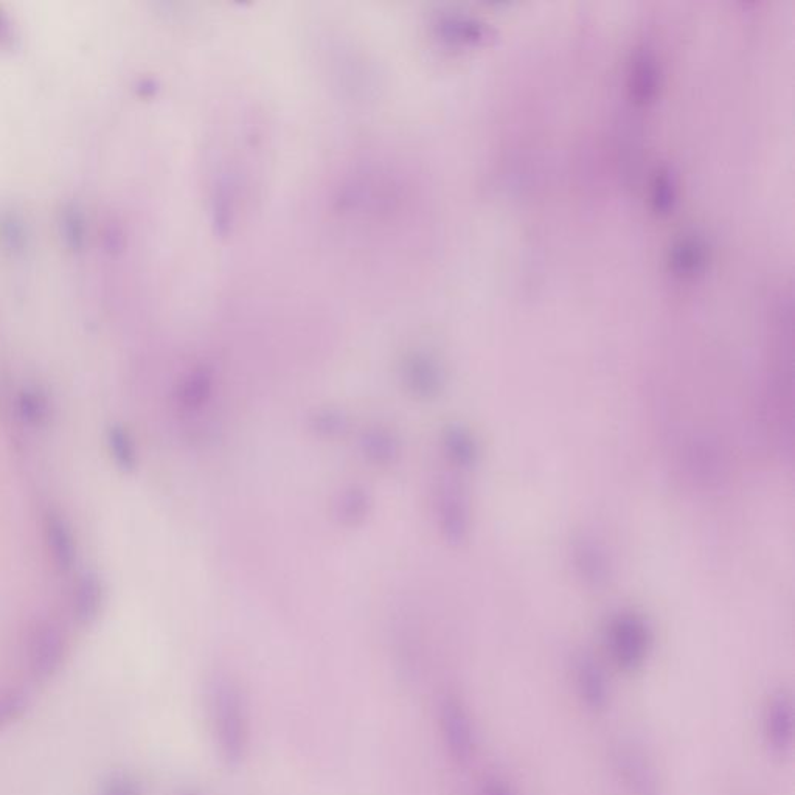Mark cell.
Segmentation results:
<instances>
[{"mask_svg":"<svg viewBox=\"0 0 795 795\" xmlns=\"http://www.w3.org/2000/svg\"><path fill=\"white\" fill-rule=\"evenodd\" d=\"M209 713L219 757L229 768H240L249 754V710L240 684L229 674H216L210 682Z\"/></svg>","mask_w":795,"mask_h":795,"instance_id":"obj_1","label":"cell"},{"mask_svg":"<svg viewBox=\"0 0 795 795\" xmlns=\"http://www.w3.org/2000/svg\"><path fill=\"white\" fill-rule=\"evenodd\" d=\"M609 654L620 670H640L653 648V631L643 615L622 611L609 620L606 628Z\"/></svg>","mask_w":795,"mask_h":795,"instance_id":"obj_2","label":"cell"},{"mask_svg":"<svg viewBox=\"0 0 795 795\" xmlns=\"http://www.w3.org/2000/svg\"><path fill=\"white\" fill-rule=\"evenodd\" d=\"M438 724L451 760L462 768L473 763L479 749V735L465 701L452 693L443 696L438 705Z\"/></svg>","mask_w":795,"mask_h":795,"instance_id":"obj_3","label":"cell"},{"mask_svg":"<svg viewBox=\"0 0 795 795\" xmlns=\"http://www.w3.org/2000/svg\"><path fill=\"white\" fill-rule=\"evenodd\" d=\"M435 518L449 546H463L471 532V502L462 480L443 476L435 487Z\"/></svg>","mask_w":795,"mask_h":795,"instance_id":"obj_4","label":"cell"},{"mask_svg":"<svg viewBox=\"0 0 795 795\" xmlns=\"http://www.w3.org/2000/svg\"><path fill=\"white\" fill-rule=\"evenodd\" d=\"M612 768L629 795H662V780L653 758L639 743L620 740L612 746Z\"/></svg>","mask_w":795,"mask_h":795,"instance_id":"obj_5","label":"cell"},{"mask_svg":"<svg viewBox=\"0 0 795 795\" xmlns=\"http://www.w3.org/2000/svg\"><path fill=\"white\" fill-rule=\"evenodd\" d=\"M764 743L775 757H788L794 747V699L788 690H777L769 696L761 715Z\"/></svg>","mask_w":795,"mask_h":795,"instance_id":"obj_6","label":"cell"},{"mask_svg":"<svg viewBox=\"0 0 795 795\" xmlns=\"http://www.w3.org/2000/svg\"><path fill=\"white\" fill-rule=\"evenodd\" d=\"M573 682L578 698L591 712H605L611 704V682L603 665L592 654L581 653L573 662Z\"/></svg>","mask_w":795,"mask_h":795,"instance_id":"obj_7","label":"cell"},{"mask_svg":"<svg viewBox=\"0 0 795 795\" xmlns=\"http://www.w3.org/2000/svg\"><path fill=\"white\" fill-rule=\"evenodd\" d=\"M401 381L404 390L420 401L435 400L446 387L445 372L441 365L431 356L421 353H415L403 362Z\"/></svg>","mask_w":795,"mask_h":795,"instance_id":"obj_8","label":"cell"},{"mask_svg":"<svg viewBox=\"0 0 795 795\" xmlns=\"http://www.w3.org/2000/svg\"><path fill=\"white\" fill-rule=\"evenodd\" d=\"M572 564L586 586L601 589L611 580V561L594 536L580 535L572 542Z\"/></svg>","mask_w":795,"mask_h":795,"instance_id":"obj_9","label":"cell"},{"mask_svg":"<svg viewBox=\"0 0 795 795\" xmlns=\"http://www.w3.org/2000/svg\"><path fill=\"white\" fill-rule=\"evenodd\" d=\"M441 449L452 468L471 471L480 459L479 441L463 424H449L441 434Z\"/></svg>","mask_w":795,"mask_h":795,"instance_id":"obj_10","label":"cell"},{"mask_svg":"<svg viewBox=\"0 0 795 795\" xmlns=\"http://www.w3.org/2000/svg\"><path fill=\"white\" fill-rule=\"evenodd\" d=\"M364 459L376 468H390L400 462L403 445L395 432L384 426L365 429L359 437Z\"/></svg>","mask_w":795,"mask_h":795,"instance_id":"obj_11","label":"cell"},{"mask_svg":"<svg viewBox=\"0 0 795 795\" xmlns=\"http://www.w3.org/2000/svg\"><path fill=\"white\" fill-rule=\"evenodd\" d=\"M373 496L362 485H348L334 500L333 514L344 527H359L372 514Z\"/></svg>","mask_w":795,"mask_h":795,"instance_id":"obj_12","label":"cell"},{"mask_svg":"<svg viewBox=\"0 0 795 795\" xmlns=\"http://www.w3.org/2000/svg\"><path fill=\"white\" fill-rule=\"evenodd\" d=\"M213 393V375L209 368H198L182 381L178 403L187 412H195L209 403Z\"/></svg>","mask_w":795,"mask_h":795,"instance_id":"obj_13","label":"cell"},{"mask_svg":"<svg viewBox=\"0 0 795 795\" xmlns=\"http://www.w3.org/2000/svg\"><path fill=\"white\" fill-rule=\"evenodd\" d=\"M308 426L322 440H337L350 431V418L337 407H320L309 415Z\"/></svg>","mask_w":795,"mask_h":795,"instance_id":"obj_14","label":"cell"},{"mask_svg":"<svg viewBox=\"0 0 795 795\" xmlns=\"http://www.w3.org/2000/svg\"><path fill=\"white\" fill-rule=\"evenodd\" d=\"M654 89H656V66L650 56L642 53L632 69V92L636 98L645 101L653 95Z\"/></svg>","mask_w":795,"mask_h":795,"instance_id":"obj_15","label":"cell"},{"mask_svg":"<svg viewBox=\"0 0 795 795\" xmlns=\"http://www.w3.org/2000/svg\"><path fill=\"white\" fill-rule=\"evenodd\" d=\"M111 448L114 451L115 459L123 468H134V465H136V449H134L132 440L126 432L120 431V429H115L112 432Z\"/></svg>","mask_w":795,"mask_h":795,"instance_id":"obj_16","label":"cell"},{"mask_svg":"<svg viewBox=\"0 0 795 795\" xmlns=\"http://www.w3.org/2000/svg\"><path fill=\"white\" fill-rule=\"evenodd\" d=\"M701 263V249L693 241L682 243L674 252V264L681 272H691Z\"/></svg>","mask_w":795,"mask_h":795,"instance_id":"obj_17","label":"cell"},{"mask_svg":"<svg viewBox=\"0 0 795 795\" xmlns=\"http://www.w3.org/2000/svg\"><path fill=\"white\" fill-rule=\"evenodd\" d=\"M476 795H519L518 789L502 775H488L483 778Z\"/></svg>","mask_w":795,"mask_h":795,"instance_id":"obj_18","label":"cell"},{"mask_svg":"<svg viewBox=\"0 0 795 795\" xmlns=\"http://www.w3.org/2000/svg\"><path fill=\"white\" fill-rule=\"evenodd\" d=\"M49 530H52V536H50V538L55 542L56 555L60 556L61 563H69L70 559H72V542L67 538L60 522L53 521L52 524L49 525Z\"/></svg>","mask_w":795,"mask_h":795,"instance_id":"obj_19","label":"cell"},{"mask_svg":"<svg viewBox=\"0 0 795 795\" xmlns=\"http://www.w3.org/2000/svg\"><path fill=\"white\" fill-rule=\"evenodd\" d=\"M11 38L10 22L7 21L4 14H0V44Z\"/></svg>","mask_w":795,"mask_h":795,"instance_id":"obj_20","label":"cell"},{"mask_svg":"<svg viewBox=\"0 0 795 795\" xmlns=\"http://www.w3.org/2000/svg\"><path fill=\"white\" fill-rule=\"evenodd\" d=\"M188 795H196V794H188Z\"/></svg>","mask_w":795,"mask_h":795,"instance_id":"obj_21","label":"cell"}]
</instances>
